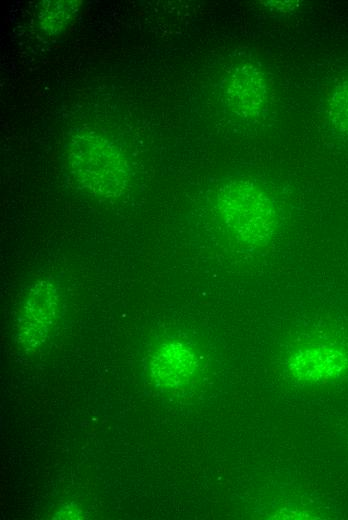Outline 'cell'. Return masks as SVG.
Wrapping results in <instances>:
<instances>
[{"label": "cell", "mask_w": 348, "mask_h": 520, "mask_svg": "<svg viewBox=\"0 0 348 520\" xmlns=\"http://www.w3.org/2000/svg\"><path fill=\"white\" fill-rule=\"evenodd\" d=\"M67 164L75 181L101 197H117L127 188L129 166L124 154L95 131L75 134L67 148Z\"/></svg>", "instance_id": "1"}, {"label": "cell", "mask_w": 348, "mask_h": 520, "mask_svg": "<svg viewBox=\"0 0 348 520\" xmlns=\"http://www.w3.org/2000/svg\"><path fill=\"white\" fill-rule=\"evenodd\" d=\"M220 216L237 241L250 248L266 245L276 228V214L268 194L249 180L224 185L217 196Z\"/></svg>", "instance_id": "2"}, {"label": "cell", "mask_w": 348, "mask_h": 520, "mask_svg": "<svg viewBox=\"0 0 348 520\" xmlns=\"http://www.w3.org/2000/svg\"><path fill=\"white\" fill-rule=\"evenodd\" d=\"M59 293L52 278L37 280L28 290L17 321V341L26 350L40 348L54 329Z\"/></svg>", "instance_id": "3"}, {"label": "cell", "mask_w": 348, "mask_h": 520, "mask_svg": "<svg viewBox=\"0 0 348 520\" xmlns=\"http://www.w3.org/2000/svg\"><path fill=\"white\" fill-rule=\"evenodd\" d=\"M288 367L299 380L324 383L338 378L347 371L348 354L335 345H305L290 356Z\"/></svg>", "instance_id": "4"}, {"label": "cell", "mask_w": 348, "mask_h": 520, "mask_svg": "<svg viewBox=\"0 0 348 520\" xmlns=\"http://www.w3.org/2000/svg\"><path fill=\"white\" fill-rule=\"evenodd\" d=\"M195 353L186 345L170 342L161 345L150 362L154 378L167 388H182L189 384L198 369Z\"/></svg>", "instance_id": "5"}, {"label": "cell", "mask_w": 348, "mask_h": 520, "mask_svg": "<svg viewBox=\"0 0 348 520\" xmlns=\"http://www.w3.org/2000/svg\"><path fill=\"white\" fill-rule=\"evenodd\" d=\"M228 101L244 117L259 114L267 102V87L263 73L252 64L237 67L227 87Z\"/></svg>", "instance_id": "6"}, {"label": "cell", "mask_w": 348, "mask_h": 520, "mask_svg": "<svg viewBox=\"0 0 348 520\" xmlns=\"http://www.w3.org/2000/svg\"><path fill=\"white\" fill-rule=\"evenodd\" d=\"M330 118L340 130L348 131V80L341 83L330 100Z\"/></svg>", "instance_id": "7"}]
</instances>
